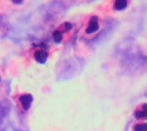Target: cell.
Instances as JSON below:
<instances>
[{
	"instance_id": "cell-3",
	"label": "cell",
	"mask_w": 147,
	"mask_h": 131,
	"mask_svg": "<svg viewBox=\"0 0 147 131\" xmlns=\"http://www.w3.org/2000/svg\"><path fill=\"white\" fill-rule=\"evenodd\" d=\"M98 30H99V19H98V17H92L90 19V21H88L86 32L88 34H92V33L96 32Z\"/></svg>"
},
{
	"instance_id": "cell-1",
	"label": "cell",
	"mask_w": 147,
	"mask_h": 131,
	"mask_svg": "<svg viewBox=\"0 0 147 131\" xmlns=\"http://www.w3.org/2000/svg\"><path fill=\"white\" fill-rule=\"evenodd\" d=\"M133 115L138 122H147V103H142L138 105Z\"/></svg>"
},
{
	"instance_id": "cell-5",
	"label": "cell",
	"mask_w": 147,
	"mask_h": 131,
	"mask_svg": "<svg viewBox=\"0 0 147 131\" xmlns=\"http://www.w3.org/2000/svg\"><path fill=\"white\" fill-rule=\"evenodd\" d=\"M132 131H147V122H137L133 125Z\"/></svg>"
},
{
	"instance_id": "cell-2",
	"label": "cell",
	"mask_w": 147,
	"mask_h": 131,
	"mask_svg": "<svg viewBox=\"0 0 147 131\" xmlns=\"http://www.w3.org/2000/svg\"><path fill=\"white\" fill-rule=\"evenodd\" d=\"M32 100H33V97L31 96L30 93H24L19 97V104L21 106V109L24 111H26L30 109V106L32 104Z\"/></svg>"
},
{
	"instance_id": "cell-6",
	"label": "cell",
	"mask_w": 147,
	"mask_h": 131,
	"mask_svg": "<svg viewBox=\"0 0 147 131\" xmlns=\"http://www.w3.org/2000/svg\"><path fill=\"white\" fill-rule=\"evenodd\" d=\"M128 5V0H115L114 1V8L118 11H121L126 8Z\"/></svg>"
},
{
	"instance_id": "cell-8",
	"label": "cell",
	"mask_w": 147,
	"mask_h": 131,
	"mask_svg": "<svg viewBox=\"0 0 147 131\" xmlns=\"http://www.w3.org/2000/svg\"><path fill=\"white\" fill-rule=\"evenodd\" d=\"M12 1H13V3H16V4H20V3L22 1V0H12Z\"/></svg>"
},
{
	"instance_id": "cell-4",
	"label": "cell",
	"mask_w": 147,
	"mask_h": 131,
	"mask_svg": "<svg viewBox=\"0 0 147 131\" xmlns=\"http://www.w3.org/2000/svg\"><path fill=\"white\" fill-rule=\"evenodd\" d=\"M47 57H48V53L45 50H36L35 53H34V59L40 64L46 63Z\"/></svg>"
},
{
	"instance_id": "cell-7",
	"label": "cell",
	"mask_w": 147,
	"mask_h": 131,
	"mask_svg": "<svg viewBox=\"0 0 147 131\" xmlns=\"http://www.w3.org/2000/svg\"><path fill=\"white\" fill-rule=\"evenodd\" d=\"M63 38H64V33H63V31L57 30V31L53 32V40H54L55 43L63 41Z\"/></svg>"
}]
</instances>
